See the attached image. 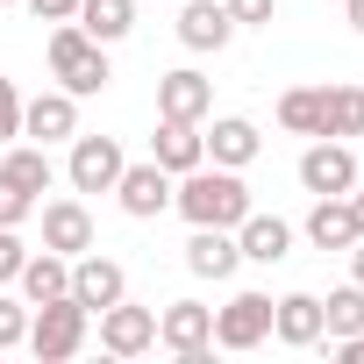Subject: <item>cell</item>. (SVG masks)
I'll return each mask as SVG.
<instances>
[{
  "instance_id": "6da1fadb",
  "label": "cell",
  "mask_w": 364,
  "mask_h": 364,
  "mask_svg": "<svg viewBox=\"0 0 364 364\" xmlns=\"http://www.w3.org/2000/svg\"><path fill=\"white\" fill-rule=\"evenodd\" d=\"M171 208L186 215L193 229H236L250 215V186H243V171H229V164H193V171L171 178Z\"/></svg>"
},
{
  "instance_id": "7a4b0ae2",
  "label": "cell",
  "mask_w": 364,
  "mask_h": 364,
  "mask_svg": "<svg viewBox=\"0 0 364 364\" xmlns=\"http://www.w3.org/2000/svg\"><path fill=\"white\" fill-rule=\"evenodd\" d=\"M50 79H58L65 93H79V100L100 93V86L114 79V72H107V43H93L79 22H58V29H50Z\"/></svg>"
},
{
  "instance_id": "3957f363",
  "label": "cell",
  "mask_w": 364,
  "mask_h": 364,
  "mask_svg": "<svg viewBox=\"0 0 364 364\" xmlns=\"http://www.w3.org/2000/svg\"><path fill=\"white\" fill-rule=\"evenodd\" d=\"M86 328H93V314L65 293V300H43L36 314H29V350L43 357V364H65V357H79L86 350Z\"/></svg>"
},
{
  "instance_id": "277c9868",
  "label": "cell",
  "mask_w": 364,
  "mask_h": 364,
  "mask_svg": "<svg viewBox=\"0 0 364 364\" xmlns=\"http://www.w3.org/2000/svg\"><path fill=\"white\" fill-rule=\"evenodd\" d=\"M157 343H164L178 364H208V350H215V307L171 300V307L157 314Z\"/></svg>"
},
{
  "instance_id": "5b68a950",
  "label": "cell",
  "mask_w": 364,
  "mask_h": 364,
  "mask_svg": "<svg viewBox=\"0 0 364 364\" xmlns=\"http://www.w3.org/2000/svg\"><path fill=\"white\" fill-rule=\"evenodd\" d=\"M300 186L321 200V193H350L357 186V150L343 143V136H314L307 150H300Z\"/></svg>"
},
{
  "instance_id": "8992f818",
  "label": "cell",
  "mask_w": 364,
  "mask_h": 364,
  "mask_svg": "<svg viewBox=\"0 0 364 364\" xmlns=\"http://www.w3.org/2000/svg\"><path fill=\"white\" fill-rule=\"evenodd\" d=\"M122 143L114 136H72V157H65V178H72V193H114V178H122Z\"/></svg>"
},
{
  "instance_id": "52a82bcc",
  "label": "cell",
  "mask_w": 364,
  "mask_h": 364,
  "mask_svg": "<svg viewBox=\"0 0 364 364\" xmlns=\"http://www.w3.org/2000/svg\"><path fill=\"white\" fill-rule=\"evenodd\" d=\"M114 200H122V215H129V222H157V215L171 208V171H164L157 157H150V164H122Z\"/></svg>"
},
{
  "instance_id": "ba28073f",
  "label": "cell",
  "mask_w": 364,
  "mask_h": 364,
  "mask_svg": "<svg viewBox=\"0 0 364 364\" xmlns=\"http://www.w3.org/2000/svg\"><path fill=\"white\" fill-rule=\"evenodd\" d=\"M22 136L29 143H72L79 136V93H65V86H50V93H36V100H22Z\"/></svg>"
},
{
  "instance_id": "9c48e42d",
  "label": "cell",
  "mask_w": 364,
  "mask_h": 364,
  "mask_svg": "<svg viewBox=\"0 0 364 364\" xmlns=\"http://www.w3.org/2000/svg\"><path fill=\"white\" fill-rule=\"evenodd\" d=\"M72 300H79L86 314H100V307L129 300V272H122L114 257H100V250H79V257H72Z\"/></svg>"
},
{
  "instance_id": "30bf717a",
  "label": "cell",
  "mask_w": 364,
  "mask_h": 364,
  "mask_svg": "<svg viewBox=\"0 0 364 364\" xmlns=\"http://www.w3.org/2000/svg\"><path fill=\"white\" fill-rule=\"evenodd\" d=\"M272 336V293H236L229 307H215V343L222 350H257Z\"/></svg>"
},
{
  "instance_id": "8fae6325",
  "label": "cell",
  "mask_w": 364,
  "mask_h": 364,
  "mask_svg": "<svg viewBox=\"0 0 364 364\" xmlns=\"http://www.w3.org/2000/svg\"><path fill=\"white\" fill-rule=\"evenodd\" d=\"M100 350H107V357H143V350H157V314H150V307H129V300L100 307Z\"/></svg>"
},
{
  "instance_id": "7c38bea8",
  "label": "cell",
  "mask_w": 364,
  "mask_h": 364,
  "mask_svg": "<svg viewBox=\"0 0 364 364\" xmlns=\"http://www.w3.org/2000/svg\"><path fill=\"white\" fill-rule=\"evenodd\" d=\"M208 107H215V79H200L193 65L157 79V114L164 122H208Z\"/></svg>"
},
{
  "instance_id": "4fadbf2b",
  "label": "cell",
  "mask_w": 364,
  "mask_h": 364,
  "mask_svg": "<svg viewBox=\"0 0 364 364\" xmlns=\"http://www.w3.org/2000/svg\"><path fill=\"white\" fill-rule=\"evenodd\" d=\"M178 43L186 50H229L236 43V22L222 0H178Z\"/></svg>"
},
{
  "instance_id": "5bb4252c",
  "label": "cell",
  "mask_w": 364,
  "mask_h": 364,
  "mask_svg": "<svg viewBox=\"0 0 364 364\" xmlns=\"http://www.w3.org/2000/svg\"><path fill=\"white\" fill-rule=\"evenodd\" d=\"M43 250H58V257L93 250V215H86V200H43Z\"/></svg>"
},
{
  "instance_id": "9a60e30c",
  "label": "cell",
  "mask_w": 364,
  "mask_h": 364,
  "mask_svg": "<svg viewBox=\"0 0 364 364\" xmlns=\"http://www.w3.org/2000/svg\"><path fill=\"white\" fill-rule=\"evenodd\" d=\"M272 336L286 350H314L321 343V293H286L272 300Z\"/></svg>"
},
{
  "instance_id": "2e32d148",
  "label": "cell",
  "mask_w": 364,
  "mask_h": 364,
  "mask_svg": "<svg viewBox=\"0 0 364 364\" xmlns=\"http://www.w3.org/2000/svg\"><path fill=\"white\" fill-rule=\"evenodd\" d=\"M236 250H243L250 264H286V257H293V229H286L279 215H257V208H250V215L236 222Z\"/></svg>"
},
{
  "instance_id": "e0dca14e",
  "label": "cell",
  "mask_w": 364,
  "mask_h": 364,
  "mask_svg": "<svg viewBox=\"0 0 364 364\" xmlns=\"http://www.w3.org/2000/svg\"><path fill=\"white\" fill-rule=\"evenodd\" d=\"M150 157L178 178V171H193V164H208V143H200V122H164L157 114V136H150Z\"/></svg>"
},
{
  "instance_id": "ac0fdd59",
  "label": "cell",
  "mask_w": 364,
  "mask_h": 364,
  "mask_svg": "<svg viewBox=\"0 0 364 364\" xmlns=\"http://www.w3.org/2000/svg\"><path fill=\"white\" fill-rule=\"evenodd\" d=\"M200 143H208V164H229V171H243V164H250V157L264 150L257 122H243V114H222V122H215V129H208Z\"/></svg>"
},
{
  "instance_id": "d6986e66",
  "label": "cell",
  "mask_w": 364,
  "mask_h": 364,
  "mask_svg": "<svg viewBox=\"0 0 364 364\" xmlns=\"http://www.w3.org/2000/svg\"><path fill=\"white\" fill-rule=\"evenodd\" d=\"M236 264H243L236 229H193V236H186V272H193V279H229Z\"/></svg>"
},
{
  "instance_id": "ffe728a7",
  "label": "cell",
  "mask_w": 364,
  "mask_h": 364,
  "mask_svg": "<svg viewBox=\"0 0 364 364\" xmlns=\"http://www.w3.org/2000/svg\"><path fill=\"white\" fill-rule=\"evenodd\" d=\"M22 300L29 307H43V300H65L72 293V257H58V250H29V264H22Z\"/></svg>"
},
{
  "instance_id": "44dd1931",
  "label": "cell",
  "mask_w": 364,
  "mask_h": 364,
  "mask_svg": "<svg viewBox=\"0 0 364 364\" xmlns=\"http://www.w3.org/2000/svg\"><path fill=\"white\" fill-rule=\"evenodd\" d=\"M307 243H314V250H350V243H357V222H350V200H343V193H321V200H314Z\"/></svg>"
},
{
  "instance_id": "7402d4cb",
  "label": "cell",
  "mask_w": 364,
  "mask_h": 364,
  "mask_svg": "<svg viewBox=\"0 0 364 364\" xmlns=\"http://www.w3.org/2000/svg\"><path fill=\"white\" fill-rule=\"evenodd\" d=\"M93 43H122L136 29V0H79V15H72Z\"/></svg>"
},
{
  "instance_id": "603a6c76",
  "label": "cell",
  "mask_w": 364,
  "mask_h": 364,
  "mask_svg": "<svg viewBox=\"0 0 364 364\" xmlns=\"http://www.w3.org/2000/svg\"><path fill=\"white\" fill-rule=\"evenodd\" d=\"M321 136H364V86H321Z\"/></svg>"
},
{
  "instance_id": "cb8c5ba5",
  "label": "cell",
  "mask_w": 364,
  "mask_h": 364,
  "mask_svg": "<svg viewBox=\"0 0 364 364\" xmlns=\"http://www.w3.org/2000/svg\"><path fill=\"white\" fill-rule=\"evenodd\" d=\"M0 171H8V178H15L22 193H36V200L50 193V178H58L50 150H43V143H22V136H15V150H8V164H0Z\"/></svg>"
},
{
  "instance_id": "d4e9b609",
  "label": "cell",
  "mask_w": 364,
  "mask_h": 364,
  "mask_svg": "<svg viewBox=\"0 0 364 364\" xmlns=\"http://www.w3.org/2000/svg\"><path fill=\"white\" fill-rule=\"evenodd\" d=\"M279 129L321 136V86H286V93H279Z\"/></svg>"
},
{
  "instance_id": "484cf974",
  "label": "cell",
  "mask_w": 364,
  "mask_h": 364,
  "mask_svg": "<svg viewBox=\"0 0 364 364\" xmlns=\"http://www.w3.org/2000/svg\"><path fill=\"white\" fill-rule=\"evenodd\" d=\"M357 328H364V286L350 279L321 300V336H357Z\"/></svg>"
},
{
  "instance_id": "4316f807",
  "label": "cell",
  "mask_w": 364,
  "mask_h": 364,
  "mask_svg": "<svg viewBox=\"0 0 364 364\" xmlns=\"http://www.w3.org/2000/svg\"><path fill=\"white\" fill-rule=\"evenodd\" d=\"M29 215H36V193H22V186H15V178H8V171H0V229H22Z\"/></svg>"
},
{
  "instance_id": "83f0119b",
  "label": "cell",
  "mask_w": 364,
  "mask_h": 364,
  "mask_svg": "<svg viewBox=\"0 0 364 364\" xmlns=\"http://www.w3.org/2000/svg\"><path fill=\"white\" fill-rule=\"evenodd\" d=\"M22 343H29V300L0 293V350H22Z\"/></svg>"
},
{
  "instance_id": "f1b7e54d",
  "label": "cell",
  "mask_w": 364,
  "mask_h": 364,
  "mask_svg": "<svg viewBox=\"0 0 364 364\" xmlns=\"http://www.w3.org/2000/svg\"><path fill=\"white\" fill-rule=\"evenodd\" d=\"M222 8H229L236 29H264V22L279 15V0H222Z\"/></svg>"
},
{
  "instance_id": "f546056e",
  "label": "cell",
  "mask_w": 364,
  "mask_h": 364,
  "mask_svg": "<svg viewBox=\"0 0 364 364\" xmlns=\"http://www.w3.org/2000/svg\"><path fill=\"white\" fill-rule=\"evenodd\" d=\"M22 264H29V243H22L15 229H0V286H15V279H22Z\"/></svg>"
},
{
  "instance_id": "4dcf8cb0",
  "label": "cell",
  "mask_w": 364,
  "mask_h": 364,
  "mask_svg": "<svg viewBox=\"0 0 364 364\" xmlns=\"http://www.w3.org/2000/svg\"><path fill=\"white\" fill-rule=\"evenodd\" d=\"M22 136V93H15V79H0V143H15Z\"/></svg>"
},
{
  "instance_id": "1f68e13d",
  "label": "cell",
  "mask_w": 364,
  "mask_h": 364,
  "mask_svg": "<svg viewBox=\"0 0 364 364\" xmlns=\"http://www.w3.org/2000/svg\"><path fill=\"white\" fill-rule=\"evenodd\" d=\"M22 8H29L36 22H72V15H79V0H22Z\"/></svg>"
},
{
  "instance_id": "d6a6232c",
  "label": "cell",
  "mask_w": 364,
  "mask_h": 364,
  "mask_svg": "<svg viewBox=\"0 0 364 364\" xmlns=\"http://www.w3.org/2000/svg\"><path fill=\"white\" fill-rule=\"evenodd\" d=\"M336 357H343V364H364V328H357V336H336Z\"/></svg>"
},
{
  "instance_id": "836d02e7",
  "label": "cell",
  "mask_w": 364,
  "mask_h": 364,
  "mask_svg": "<svg viewBox=\"0 0 364 364\" xmlns=\"http://www.w3.org/2000/svg\"><path fill=\"white\" fill-rule=\"evenodd\" d=\"M343 200H350V222H357V236H364V193H357V186H350V193H343Z\"/></svg>"
},
{
  "instance_id": "e575fe53",
  "label": "cell",
  "mask_w": 364,
  "mask_h": 364,
  "mask_svg": "<svg viewBox=\"0 0 364 364\" xmlns=\"http://www.w3.org/2000/svg\"><path fill=\"white\" fill-rule=\"evenodd\" d=\"M350 279H357V286H364V236H357V243H350Z\"/></svg>"
},
{
  "instance_id": "d590c367",
  "label": "cell",
  "mask_w": 364,
  "mask_h": 364,
  "mask_svg": "<svg viewBox=\"0 0 364 364\" xmlns=\"http://www.w3.org/2000/svg\"><path fill=\"white\" fill-rule=\"evenodd\" d=\"M350 29H357V36H364V0H350Z\"/></svg>"
},
{
  "instance_id": "8d00e7d4",
  "label": "cell",
  "mask_w": 364,
  "mask_h": 364,
  "mask_svg": "<svg viewBox=\"0 0 364 364\" xmlns=\"http://www.w3.org/2000/svg\"><path fill=\"white\" fill-rule=\"evenodd\" d=\"M0 8H15V0H0Z\"/></svg>"
}]
</instances>
